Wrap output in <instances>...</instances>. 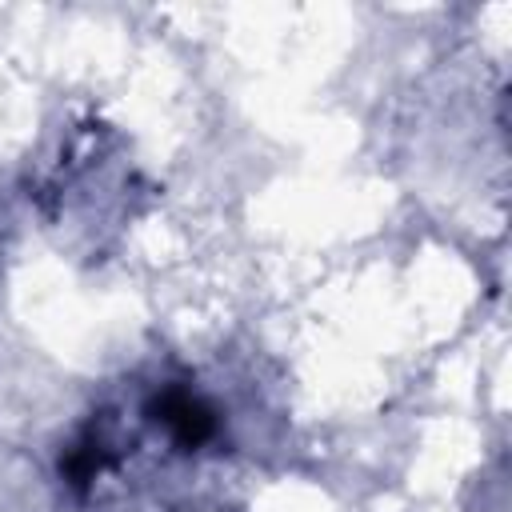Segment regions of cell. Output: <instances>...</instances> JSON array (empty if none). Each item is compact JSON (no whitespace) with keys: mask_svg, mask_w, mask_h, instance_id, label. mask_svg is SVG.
Returning <instances> with one entry per match:
<instances>
[{"mask_svg":"<svg viewBox=\"0 0 512 512\" xmlns=\"http://www.w3.org/2000/svg\"><path fill=\"white\" fill-rule=\"evenodd\" d=\"M148 416L168 432V440L184 452L192 448H204L208 440H216L220 432V420H216V408L208 400H200L196 392L180 388V384H168L160 388L152 400H148Z\"/></svg>","mask_w":512,"mask_h":512,"instance_id":"cell-1","label":"cell"}]
</instances>
